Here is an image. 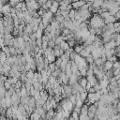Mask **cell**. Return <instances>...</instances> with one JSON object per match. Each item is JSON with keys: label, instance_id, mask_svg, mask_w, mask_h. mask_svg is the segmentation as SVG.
Wrapping results in <instances>:
<instances>
[{"label": "cell", "instance_id": "cell-34", "mask_svg": "<svg viewBox=\"0 0 120 120\" xmlns=\"http://www.w3.org/2000/svg\"><path fill=\"white\" fill-rule=\"evenodd\" d=\"M108 16H110V13H109L108 11H104V12H102L101 14H99V17H100L102 20H104V19L107 18Z\"/></svg>", "mask_w": 120, "mask_h": 120}, {"label": "cell", "instance_id": "cell-49", "mask_svg": "<svg viewBox=\"0 0 120 120\" xmlns=\"http://www.w3.org/2000/svg\"><path fill=\"white\" fill-rule=\"evenodd\" d=\"M115 19H116V21H118L119 20V18H120V11H117L115 14H114V16H113Z\"/></svg>", "mask_w": 120, "mask_h": 120}, {"label": "cell", "instance_id": "cell-10", "mask_svg": "<svg viewBox=\"0 0 120 120\" xmlns=\"http://www.w3.org/2000/svg\"><path fill=\"white\" fill-rule=\"evenodd\" d=\"M112 68V63L110 62V61H106L103 63V69L104 71H107V70H111Z\"/></svg>", "mask_w": 120, "mask_h": 120}, {"label": "cell", "instance_id": "cell-18", "mask_svg": "<svg viewBox=\"0 0 120 120\" xmlns=\"http://www.w3.org/2000/svg\"><path fill=\"white\" fill-rule=\"evenodd\" d=\"M89 54H90V53H89V52H86L84 49H82V50L80 52V53H79V55H80L82 58H86V57H87Z\"/></svg>", "mask_w": 120, "mask_h": 120}, {"label": "cell", "instance_id": "cell-23", "mask_svg": "<svg viewBox=\"0 0 120 120\" xmlns=\"http://www.w3.org/2000/svg\"><path fill=\"white\" fill-rule=\"evenodd\" d=\"M25 97H27V91L25 90L24 85H22L21 88V98H25Z\"/></svg>", "mask_w": 120, "mask_h": 120}, {"label": "cell", "instance_id": "cell-29", "mask_svg": "<svg viewBox=\"0 0 120 120\" xmlns=\"http://www.w3.org/2000/svg\"><path fill=\"white\" fill-rule=\"evenodd\" d=\"M8 50H9V53L11 56H16L17 53H16V49L14 47H8Z\"/></svg>", "mask_w": 120, "mask_h": 120}, {"label": "cell", "instance_id": "cell-52", "mask_svg": "<svg viewBox=\"0 0 120 120\" xmlns=\"http://www.w3.org/2000/svg\"><path fill=\"white\" fill-rule=\"evenodd\" d=\"M9 24H8V21H4L3 22V27H8Z\"/></svg>", "mask_w": 120, "mask_h": 120}, {"label": "cell", "instance_id": "cell-55", "mask_svg": "<svg viewBox=\"0 0 120 120\" xmlns=\"http://www.w3.org/2000/svg\"><path fill=\"white\" fill-rule=\"evenodd\" d=\"M0 51H1V47H0Z\"/></svg>", "mask_w": 120, "mask_h": 120}, {"label": "cell", "instance_id": "cell-28", "mask_svg": "<svg viewBox=\"0 0 120 120\" xmlns=\"http://www.w3.org/2000/svg\"><path fill=\"white\" fill-rule=\"evenodd\" d=\"M22 85H23V83H22V82L20 80H18V82H16V83L13 85V87H14L15 89H21Z\"/></svg>", "mask_w": 120, "mask_h": 120}, {"label": "cell", "instance_id": "cell-42", "mask_svg": "<svg viewBox=\"0 0 120 120\" xmlns=\"http://www.w3.org/2000/svg\"><path fill=\"white\" fill-rule=\"evenodd\" d=\"M25 10H27L26 8V5H25V2H22V8H21V12H24Z\"/></svg>", "mask_w": 120, "mask_h": 120}, {"label": "cell", "instance_id": "cell-37", "mask_svg": "<svg viewBox=\"0 0 120 120\" xmlns=\"http://www.w3.org/2000/svg\"><path fill=\"white\" fill-rule=\"evenodd\" d=\"M112 68L113 69L120 68V63H119V61H115V62L112 63Z\"/></svg>", "mask_w": 120, "mask_h": 120}, {"label": "cell", "instance_id": "cell-33", "mask_svg": "<svg viewBox=\"0 0 120 120\" xmlns=\"http://www.w3.org/2000/svg\"><path fill=\"white\" fill-rule=\"evenodd\" d=\"M67 43H68V47H69V48H73V47L76 45V42L74 41V39L68 40V41H67Z\"/></svg>", "mask_w": 120, "mask_h": 120}, {"label": "cell", "instance_id": "cell-19", "mask_svg": "<svg viewBox=\"0 0 120 120\" xmlns=\"http://www.w3.org/2000/svg\"><path fill=\"white\" fill-rule=\"evenodd\" d=\"M93 65L94 66H96V67H100V66H102L103 65V63H102V61H101V58H98V59H95L94 60V63H93Z\"/></svg>", "mask_w": 120, "mask_h": 120}, {"label": "cell", "instance_id": "cell-14", "mask_svg": "<svg viewBox=\"0 0 120 120\" xmlns=\"http://www.w3.org/2000/svg\"><path fill=\"white\" fill-rule=\"evenodd\" d=\"M59 47H60V49H61V50H63L64 52L69 49V47H68V43H67V41H62V42L60 43V45H59Z\"/></svg>", "mask_w": 120, "mask_h": 120}, {"label": "cell", "instance_id": "cell-43", "mask_svg": "<svg viewBox=\"0 0 120 120\" xmlns=\"http://www.w3.org/2000/svg\"><path fill=\"white\" fill-rule=\"evenodd\" d=\"M36 44H37V46H38V48H40V47H41V44H42L41 38H37V39H36Z\"/></svg>", "mask_w": 120, "mask_h": 120}, {"label": "cell", "instance_id": "cell-31", "mask_svg": "<svg viewBox=\"0 0 120 120\" xmlns=\"http://www.w3.org/2000/svg\"><path fill=\"white\" fill-rule=\"evenodd\" d=\"M68 98V100L71 102V104L73 105V106H75V103H76V97L74 96V95H71L69 98Z\"/></svg>", "mask_w": 120, "mask_h": 120}, {"label": "cell", "instance_id": "cell-12", "mask_svg": "<svg viewBox=\"0 0 120 120\" xmlns=\"http://www.w3.org/2000/svg\"><path fill=\"white\" fill-rule=\"evenodd\" d=\"M72 49H73V52H74L76 54H79V53H80V52H81L82 49H84V47H83V45H82H82L76 44Z\"/></svg>", "mask_w": 120, "mask_h": 120}, {"label": "cell", "instance_id": "cell-47", "mask_svg": "<svg viewBox=\"0 0 120 120\" xmlns=\"http://www.w3.org/2000/svg\"><path fill=\"white\" fill-rule=\"evenodd\" d=\"M119 71H120V68H116V69H113V68H112V75H113V76L119 75Z\"/></svg>", "mask_w": 120, "mask_h": 120}, {"label": "cell", "instance_id": "cell-54", "mask_svg": "<svg viewBox=\"0 0 120 120\" xmlns=\"http://www.w3.org/2000/svg\"><path fill=\"white\" fill-rule=\"evenodd\" d=\"M2 38H3V36H2L1 34H0V39H2Z\"/></svg>", "mask_w": 120, "mask_h": 120}, {"label": "cell", "instance_id": "cell-4", "mask_svg": "<svg viewBox=\"0 0 120 120\" xmlns=\"http://www.w3.org/2000/svg\"><path fill=\"white\" fill-rule=\"evenodd\" d=\"M98 84H99V86H100L101 89H102V88H107V86H108V84H109V80L106 78L105 75H104L103 79L98 82Z\"/></svg>", "mask_w": 120, "mask_h": 120}, {"label": "cell", "instance_id": "cell-26", "mask_svg": "<svg viewBox=\"0 0 120 120\" xmlns=\"http://www.w3.org/2000/svg\"><path fill=\"white\" fill-rule=\"evenodd\" d=\"M53 63H54V65H55V68H59V67H60V65H61V63H62V59H61L60 57H58V58L55 59V61H54Z\"/></svg>", "mask_w": 120, "mask_h": 120}, {"label": "cell", "instance_id": "cell-22", "mask_svg": "<svg viewBox=\"0 0 120 120\" xmlns=\"http://www.w3.org/2000/svg\"><path fill=\"white\" fill-rule=\"evenodd\" d=\"M25 76H26V78H27V79L32 80V79H33V77H34V72H33L32 70H28V71H26V72H25Z\"/></svg>", "mask_w": 120, "mask_h": 120}, {"label": "cell", "instance_id": "cell-44", "mask_svg": "<svg viewBox=\"0 0 120 120\" xmlns=\"http://www.w3.org/2000/svg\"><path fill=\"white\" fill-rule=\"evenodd\" d=\"M86 71H87V69H85V68H82V70H80L81 76H82V77H85V76H86Z\"/></svg>", "mask_w": 120, "mask_h": 120}, {"label": "cell", "instance_id": "cell-36", "mask_svg": "<svg viewBox=\"0 0 120 120\" xmlns=\"http://www.w3.org/2000/svg\"><path fill=\"white\" fill-rule=\"evenodd\" d=\"M55 69H56V68H55L54 63H51V64H49V70H50V72H51V73H52V72H53Z\"/></svg>", "mask_w": 120, "mask_h": 120}, {"label": "cell", "instance_id": "cell-41", "mask_svg": "<svg viewBox=\"0 0 120 120\" xmlns=\"http://www.w3.org/2000/svg\"><path fill=\"white\" fill-rule=\"evenodd\" d=\"M74 120H79V114L78 113H76V112H71V115H70Z\"/></svg>", "mask_w": 120, "mask_h": 120}, {"label": "cell", "instance_id": "cell-9", "mask_svg": "<svg viewBox=\"0 0 120 120\" xmlns=\"http://www.w3.org/2000/svg\"><path fill=\"white\" fill-rule=\"evenodd\" d=\"M46 58L48 59V61H49V64H51V63H53V62L55 61L56 57H55V56H54V54H53V50H52V52H51L50 53H48V55L46 56Z\"/></svg>", "mask_w": 120, "mask_h": 120}, {"label": "cell", "instance_id": "cell-11", "mask_svg": "<svg viewBox=\"0 0 120 120\" xmlns=\"http://www.w3.org/2000/svg\"><path fill=\"white\" fill-rule=\"evenodd\" d=\"M87 112H88V105L83 103L82 106L81 107V111H80V114L82 115H87Z\"/></svg>", "mask_w": 120, "mask_h": 120}, {"label": "cell", "instance_id": "cell-25", "mask_svg": "<svg viewBox=\"0 0 120 120\" xmlns=\"http://www.w3.org/2000/svg\"><path fill=\"white\" fill-rule=\"evenodd\" d=\"M87 94H88V93H87L86 91H84V92H82V93L80 94V98H81V100H82V102L87 98Z\"/></svg>", "mask_w": 120, "mask_h": 120}, {"label": "cell", "instance_id": "cell-48", "mask_svg": "<svg viewBox=\"0 0 120 120\" xmlns=\"http://www.w3.org/2000/svg\"><path fill=\"white\" fill-rule=\"evenodd\" d=\"M112 24H113V28H114V29L119 28V26H120V22H119L118 21H117V22H113Z\"/></svg>", "mask_w": 120, "mask_h": 120}, {"label": "cell", "instance_id": "cell-20", "mask_svg": "<svg viewBox=\"0 0 120 120\" xmlns=\"http://www.w3.org/2000/svg\"><path fill=\"white\" fill-rule=\"evenodd\" d=\"M85 59V61H86V63L88 64V66H90V65H93V63H94V59H93V57L91 56V54H89L86 58H84Z\"/></svg>", "mask_w": 120, "mask_h": 120}, {"label": "cell", "instance_id": "cell-7", "mask_svg": "<svg viewBox=\"0 0 120 120\" xmlns=\"http://www.w3.org/2000/svg\"><path fill=\"white\" fill-rule=\"evenodd\" d=\"M54 113H55V111L53 109H50L49 111L46 112V114H45V118L47 120H51L53 116H54Z\"/></svg>", "mask_w": 120, "mask_h": 120}, {"label": "cell", "instance_id": "cell-21", "mask_svg": "<svg viewBox=\"0 0 120 120\" xmlns=\"http://www.w3.org/2000/svg\"><path fill=\"white\" fill-rule=\"evenodd\" d=\"M29 98L30 97H25V98H20V103L24 105V104H28V101H29Z\"/></svg>", "mask_w": 120, "mask_h": 120}, {"label": "cell", "instance_id": "cell-17", "mask_svg": "<svg viewBox=\"0 0 120 120\" xmlns=\"http://www.w3.org/2000/svg\"><path fill=\"white\" fill-rule=\"evenodd\" d=\"M97 109H98V108H97L94 104H90V105L88 106V112H93V113H96Z\"/></svg>", "mask_w": 120, "mask_h": 120}, {"label": "cell", "instance_id": "cell-30", "mask_svg": "<svg viewBox=\"0 0 120 120\" xmlns=\"http://www.w3.org/2000/svg\"><path fill=\"white\" fill-rule=\"evenodd\" d=\"M35 34H36V38H41V37L43 36V31L40 29H38V31Z\"/></svg>", "mask_w": 120, "mask_h": 120}, {"label": "cell", "instance_id": "cell-38", "mask_svg": "<svg viewBox=\"0 0 120 120\" xmlns=\"http://www.w3.org/2000/svg\"><path fill=\"white\" fill-rule=\"evenodd\" d=\"M33 98H35L36 101L38 100V99H40V94H39V91H36V93H35V95H34Z\"/></svg>", "mask_w": 120, "mask_h": 120}, {"label": "cell", "instance_id": "cell-15", "mask_svg": "<svg viewBox=\"0 0 120 120\" xmlns=\"http://www.w3.org/2000/svg\"><path fill=\"white\" fill-rule=\"evenodd\" d=\"M28 106L31 107V108H34L35 109V106H36V100L33 97H30L29 98V101H28Z\"/></svg>", "mask_w": 120, "mask_h": 120}, {"label": "cell", "instance_id": "cell-46", "mask_svg": "<svg viewBox=\"0 0 120 120\" xmlns=\"http://www.w3.org/2000/svg\"><path fill=\"white\" fill-rule=\"evenodd\" d=\"M14 8H15V9H17V10H20V11H21V8H22V2L20 1V2H19V3L14 7Z\"/></svg>", "mask_w": 120, "mask_h": 120}, {"label": "cell", "instance_id": "cell-24", "mask_svg": "<svg viewBox=\"0 0 120 120\" xmlns=\"http://www.w3.org/2000/svg\"><path fill=\"white\" fill-rule=\"evenodd\" d=\"M60 72H61V70H60V68H56L53 72H52L51 73V75L52 76V77H54V78H56L57 79V77L59 76V74H60Z\"/></svg>", "mask_w": 120, "mask_h": 120}, {"label": "cell", "instance_id": "cell-5", "mask_svg": "<svg viewBox=\"0 0 120 120\" xmlns=\"http://www.w3.org/2000/svg\"><path fill=\"white\" fill-rule=\"evenodd\" d=\"M117 22L116 19H115L113 16H112V15L108 16L107 18H105V19L103 20V22H104L105 24H108V23H113V22Z\"/></svg>", "mask_w": 120, "mask_h": 120}, {"label": "cell", "instance_id": "cell-51", "mask_svg": "<svg viewBox=\"0 0 120 120\" xmlns=\"http://www.w3.org/2000/svg\"><path fill=\"white\" fill-rule=\"evenodd\" d=\"M90 87H92V85H91V83L89 82H87V83H86V86H85V91H87Z\"/></svg>", "mask_w": 120, "mask_h": 120}, {"label": "cell", "instance_id": "cell-13", "mask_svg": "<svg viewBox=\"0 0 120 120\" xmlns=\"http://www.w3.org/2000/svg\"><path fill=\"white\" fill-rule=\"evenodd\" d=\"M77 81H78V78H77L75 75H73V74H72V75H71V76L68 78V84L71 86L72 84L76 83V82H77Z\"/></svg>", "mask_w": 120, "mask_h": 120}, {"label": "cell", "instance_id": "cell-3", "mask_svg": "<svg viewBox=\"0 0 120 120\" xmlns=\"http://www.w3.org/2000/svg\"><path fill=\"white\" fill-rule=\"evenodd\" d=\"M103 48L105 49V50H111V49H114L115 48V42H114V40H110L108 43H105V44H103Z\"/></svg>", "mask_w": 120, "mask_h": 120}, {"label": "cell", "instance_id": "cell-53", "mask_svg": "<svg viewBox=\"0 0 120 120\" xmlns=\"http://www.w3.org/2000/svg\"><path fill=\"white\" fill-rule=\"evenodd\" d=\"M4 17V15H3V13L2 12H0V18H3Z\"/></svg>", "mask_w": 120, "mask_h": 120}, {"label": "cell", "instance_id": "cell-2", "mask_svg": "<svg viewBox=\"0 0 120 120\" xmlns=\"http://www.w3.org/2000/svg\"><path fill=\"white\" fill-rule=\"evenodd\" d=\"M32 28H33V25H32V24H30V23H26V25H25L24 28H23V34L30 36V35L33 33Z\"/></svg>", "mask_w": 120, "mask_h": 120}, {"label": "cell", "instance_id": "cell-40", "mask_svg": "<svg viewBox=\"0 0 120 120\" xmlns=\"http://www.w3.org/2000/svg\"><path fill=\"white\" fill-rule=\"evenodd\" d=\"M3 85H4V88H5L6 90H8V89L11 87L10 83H9V82H8L7 81H6V82H4V84H3Z\"/></svg>", "mask_w": 120, "mask_h": 120}, {"label": "cell", "instance_id": "cell-39", "mask_svg": "<svg viewBox=\"0 0 120 120\" xmlns=\"http://www.w3.org/2000/svg\"><path fill=\"white\" fill-rule=\"evenodd\" d=\"M54 46H55L54 41H52V40H49V41H48V47H49V48L53 49V48H54Z\"/></svg>", "mask_w": 120, "mask_h": 120}, {"label": "cell", "instance_id": "cell-16", "mask_svg": "<svg viewBox=\"0 0 120 120\" xmlns=\"http://www.w3.org/2000/svg\"><path fill=\"white\" fill-rule=\"evenodd\" d=\"M102 3H103V1H102V0L93 1V4H92V6H91V7H93V8H100V6L102 5Z\"/></svg>", "mask_w": 120, "mask_h": 120}, {"label": "cell", "instance_id": "cell-27", "mask_svg": "<svg viewBox=\"0 0 120 120\" xmlns=\"http://www.w3.org/2000/svg\"><path fill=\"white\" fill-rule=\"evenodd\" d=\"M61 80H62V84H63V85H66V84L68 83V77L66 74L61 78Z\"/></svg>", "mask_w": 120, "mask_h": 120}, {"label": "cell", "instance_id": "cell-50", "mask_svg": "<svg viewBox=\"0 0 120 120\" xmlns=\"http://www.w3.org/2000/svg\"><path fill=\"white\" fill-rule=\"evenodd\" d=\"M37 3H38V5L40 6V7H42V6H43V5H44V4L46 3V0H41V1L39 0V1H38Z\"/></svg>", "mask_w": 120, "mask_h": 120}, {"label": "cell", "instance_id": "cell-8", "mask_svg": "<svg viewBox=\"0 0 120 120\" xmlns=\"http://www.w3.org/2000/svg\"><path fill=\"white\" fill-rule=\"evenodd\" d=\"M10 8H11V7L9 6V4H8H8H6V5H4V6L2 7L1 12L3 13V15H5V14H7V13H10Z\"/></svg>", "mask_w": 120, "mask_h": 120}, {"label": "cell", "instance_id": "cell-35", "mask_svg": "<svg viewBox=\"0 0 120 120\" xmlns=\"http://www.w3.org/2000/svg\"><path fill=\"white\" fill-rule=\"evenodd\" d=\"M62 41H63V38H62L61 36H59V37H56V38L54 40V43H55V45H60V43Z\"/></svg>", "mask_w": 120, "mask_h": 120}, {"label": "cell", "instance_id": "cell-1", "mask_svg": "<svg viewBox=\"0 0 120 120\" xmlns=\"http://www.w3.org/2000/svg\"><path fill=\"white\" fill-rule=\"evenodd\" d=\"M86 3V1H75V2H71V8L75 10H78L80 9L84 4Z\"/></svg>", "mask_w": 120, "mask_h": 120}, {"label": "cell", "instance_id": "cell-45", "mask_svg": "<svg viewBox=\"0 0 120 120\" xmlns=\"http://www.w3.org/2000/svg\"><path fill=\"white\" fill-rule=\"evenodd\" d=\"M47 93H48V95L51 96V97H53V96H54V93H53V89H52V88L48 89V90H47Z\"/></svg>", "mask_w": 120, "mask_h": 120}, {"label": "cell", "instance_id": "cell-32", "mask_svg": "<svg viewBox=\"0 0 120 120\" xmlns=\"http://www.w3.org/2000/svg\"><path fill=\"white\" fill-rule=\"evenodd\" d=\"M94 49H95V47H94L93 45H87V46L84 47V50H85L87 52H89V53H90Z\"/></svg>", "mask_w": 120, "mask_h": 120}, {"label": "cell", "instance_id": "cell-6", "mask_svg": "<svg viewBox=\"0 0 120 120\" xmlns=\"http://www.w3.org/2000/svg\"><path fill=\"white\" fill-rule=\"evenodd\" d=\"M77 82H78V84H79L80 86H82V87L85 90V86H86V83H87V81H86V78H85V77H82V78L78 79Z\"/></svg>", "mask_w": 120, "mask_h": 120}]
</instances>
